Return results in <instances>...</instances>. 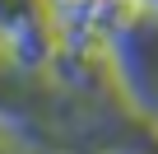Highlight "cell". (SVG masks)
<instances>
[{
  "label": "cell",
  "mask_w": 158,
  "mask_h": 154,
  "mask_svg": "<svg viewBox=\"0 0 158 154\" xmlns=\"http://www.w3.org/2000/svg\"><path fill=\"white\" fill-rule=\"evenodd\" d=\"M74 5H79V14H84V19H93L98 10H116L121 0H74Z\"/></svg>",
  "instance_id": "6da1fadb"
}]
</instances>
